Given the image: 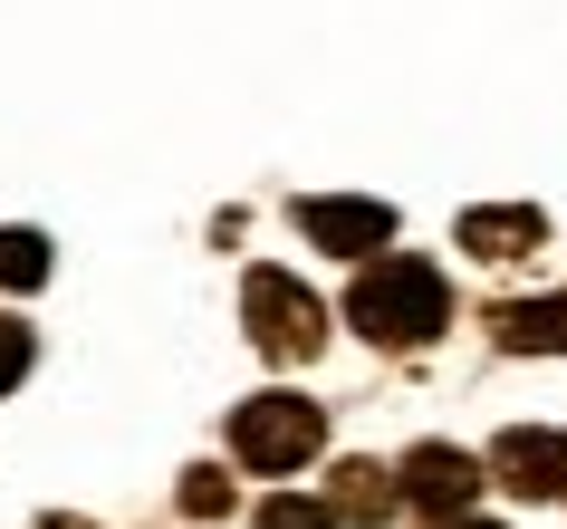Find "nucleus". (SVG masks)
<instances>
[{"label": "nucleus", "mask_w": 567, "mask_h": 529, "mask_svg": "<svg viewBox=\"0 0 567 529\" xmlns=\"http://www.w3.org/2000/svg\"><path fill=\"white\" fill-rule=\"evenodd\" d=\"M49 279V241L39 232H0V289H39Z\"/></svg>", "instance_id": "10"}, {"label": "nucleus", "mask_w": 567, "mask_h": 529, "mask_svg": "<svg viewBox=\"0 0 567 529\" xmlns=\"http://www.w3.org/2000/svg\"><path fill=\"white\" fill-rule=\"evenodd\" d=\"M491 481H509L519 500H548V491H567V434H529V424H509L491 452Z\"/></svg>", "instance_id": "6"}, {"label": "nucleus", "mask_w": 567, "mask_h": 529, "mask_svg": "<svg viewBox=\"0 0 567 529\" xmlns=\"http://www.w3.org/2000/svg\"><path fill=\"white\" fill-rule=\"evenodd\" d=\"M240 318H250V347L269 366H308V356L328 347V308L289 279V269H250L240 279Z\"/></svg>", "instance_id": "2"}, {"label": "nucleus", "mask_w": 567, "mask_h": 529, "mask_svg": "<svg viewBox=\"0 0 567 529\" xmlns=\"http://www.w3.org/2000/svg\"><path fill=\"white\" fill-rule=\"evenodd\" d=\"M491 337L509 356H567V289L558 298H501L491 308Z\"/></svg>", "instance_id": "8"}, {"label": "nucleus", "mask_w": 567, "mask_h": 529, "mask_svg": "<svg viewBox=\"0 0 567 529\" xmlns=\"http://www.w3.org/2000/svg\"><path fill=\"white\" fill-rule=\"evenodd\" d=\"M538 241H548V212H538V203H481V212H462V251H472V261H529Z\"/></svg>", "instance_id": "7"}, {"label": "nucleus", "mask_w": 567, "mask_h": 529, "mask_svg": "<svg viewBox=\"0 0 567 529\" xmlns=\"http://www.w3.org/2000/svg\"><path fill=\"white\" fill-rule=\"evenodd\" d=\"M347 318H357V337H375V347H433L452 327V279L433 261H414V251H385L375 269H357Z\"/></svg>", "instance_id": "1"}, {"label": "nucleus", "mask_w": 567, "mask_h": 529, "mask_svg": "<svg viewBox=\"0 0 567 529\" xmlns=\"http://www.w3.org/2000/svg\"><path fill=\"white\" fill-rule=\"evenodd\" d=\"M433 529H501V520H433Z\"/></svg>", "instance_id": "14"}, {"label": "nucleus", "mask_w": 567, "mask_h": 529, "mask_svg": "<svg viewBox=\"0 0 567 529\" xmlns=\"http://www.w3.org/2000/svg\"><path fill=\"white\" fill-rule=\"evenodd\" d=\"M394 500H404V481H394L385 462H337V481H328V510H337V520H357V529H385Z\"/></svg>", "instance_id": "9"}, {"label": "nucleus", "mask_w": 567, "mask_h": 529, "mask_svg": "<svg viewBox=\"0 0 567 529\" xmlns=\"http://www.w3.org/2000/svg\"><path fill=\"white\" fill-rule=\"evenodd\" d=\"M20 376H30V327H20V318H0V395H10Z\"/></svg>", "instance_id": "13"}, {"label": "nucleus", "mask_w": 567, "mask_h": 529, "mask_svg": "<svg viewBox=\"0 0 567 529\" xmlns=\"http://www.w3.org/2000/svg\"><path fill=\"white\" fill-rule=\"evenodd\" d=\"M394 481H404V500L433 510V520H472V491L491 481V462H472L462 442H414V452L394 462Z\"/></svg>", "instance_id": "4"}, {"label": "nucleus", "mask_w": 567, "mask_h": 529, "mask_svg": "<svg viewBox=\"0 0 567 529\" xmlns=\"http://www.w3.org/2000/svg\"><path fill=\"white\" fill-rule=\"evenodd\" d=\"M260 529H337V510L308 491H279V500H260Z\"/></svg>", "instance_id": "11"}, {"label": "nucleus", "mask_w": 567, "mask_h": 529, "mask_svg": "<svg viewBox=\"0 0 567 529\" xmlns=\"http://www.w3.org/2000/svg\"><path fill=\"white\" fill-rule=\"evenodd\" d=\"M299 232L337 261H385L394 241V203H365V193H308L299 203Z\"/></svg>", "instance_id": "5"}, {"label": "nucleus", "mask_w": 567, "mask_h": 529, "mask_svg": "<svg viewBox=\"0 0 567 529\" xmlns=\"http://www.w3.org/2000/svg\"><path fill=\"white\" fill-rule=\"evenodd\" d=\"M318 442H328V414L299 405V395H250L231 414L240 471H299V462H318Z\"/></svg>", "instance_id": "3"}, {"label": "nucleus", "mask_w": 567, "mask_h": 529, "mask_svg": "<svg viewBox=\"0 0 567 529\" xmlns=\"http://www.w3.org/2000/svg\"><path fill=\"white\" fill-rule=\"evenodd\" d=\"M183 510H193V520H221V510H231V481H221L212 462H193L183 471Z\"/></svg>", "instance_id": "12"}]
</instances>
